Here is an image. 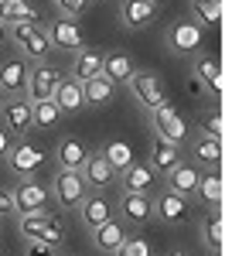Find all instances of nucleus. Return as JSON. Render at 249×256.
I'll return each mask as SVG.
<instances>
[{"instance_id":"6","label":"nucleus","mask_w":249,"mask_h":256,"mask_svg":"<svg viewBox=\"0 0 249 256\" xmlns=\"http://www.w3.org/2000/svg\"><path fill=\"white\" fill-rule=\"evenodd\" d=\"M55 86H58V72L52 68V65L38 62L34 68H28V86H24L28 102H44V99H52Z\"/></svg>"},{"instance_id":"35","label":"nucleus","mask_w":249,"mask_h":256,"mask_svg":"<svg viewBox=\"0 0 249 256\" xmlns=\"http://www.w3.org/2000/svg\"><path fill=\"white\" fill-rule=\"evenodd\" d=\"M52 4L58 7V14H62V18L76 20L78 14H86V7H89L92 0H52Z\"/></svg>"},{"instance_id":"21","label":"nucleus","mask_w":249,"mask_h":256,"mask_svg":"<svg viewBox=\"0 0 249 256\" xmlns=\"http://www.w3.org/2000/svg\"><path fill=\"white\" fill-rule=\"evenodd\" d=\"M102 55L99 48H78L76 58H72V79L76 82H86L92 76H102Z\"/></svg>"},{"instance_id":"32","label":"nucleus","mask_w":249,"mask_h":256,"mask_svg":"<svg viewBox=\"0 0 249 256\" xmlns=\"http://www.w3.org/2000/svg\"><path fill=\"white\" fill-rule=\"evenodd\" d=\"M58 120H62V110H58L52 99L31 102V126H34V130H52Z\"/></svg>"},{"instance_id":"11","label":"nucleus","mask_w":249,"mask_h":256,"mask_svg":"<svg viewBox=\"0 0 249 256\" xmlns=\"http://www.w3.org/2000/svg\"><path fill=\"white\" fill-rule=\"evenodd\" d=\"M48 198H52V192H48L44 184H38V181H24V184L14 188V208H18L20 216H24V212H44Z\"/></svg>"},{"instance_id":"44","label":"nucleus","mask_w":249,"mask_h":256,"mask_svg":"<svg viewBox=\"0 0 249 256\" xmlns=\"http://www.w3.org/2000/svg\"><path fill=\"white\" fill-rule=\"evenodd\" d=\"M0 106H4V92H0Z\"/></svg>"},{"instance_id":"10","label":"nucleus","mask_w":249,"mask_h":256,"mask_svg":"<svg viewBox=\"0 0 249 256\" xmlns=\"http://www.w3.org/2000/svg\"><path fill=\"white\" fill-rule=\"evenodd\" d=\"M44 34H48V41H52V48H68V52L86 48V38H82L78 24H76V20H68V18L52 20V28H44Z\"/></svg>"},{"instance_id":"33","label":"nucleus","mask_w":249,"mask_h":256,"mask_svg":"<svg viewBox=\"0 0 249 256\" xmlns=\"http://www.w3.org/2000/svg\"><path fill=\"white\" fill-rule=\"evenodd\" d=\"M222 236H226V229H222V212H208V216L202 218V239H205V246H208V250H222Z\"/></svg>"},{"instance_id":"9","label":"nucleus","mask_w":249,"mask_h":256,"mask_svg":"<svg viewBox=\"0 0 249 256\" xmlns=\"http://www.w3.org/2000/svg\"><path fill=\"white\" fill-rule=\"evenodd\" d=\"M41 164H44V154H41L38 147H31V144H14L7 150V168L20 178H31Z\"/></svg>"},{"instance_id":"36","label":"nucleus","mask_w":249,"mask_h":256,"mask_svg":"<svg viewBox=\"0 0 249 256\" xmlns=\"http://www.w3.org/2000/svg\"><path fill=\"white\" fill-rule=\"evenodd\" d=\"M116 256H150V242L147 239H140V236H126V242L120 246V253Z\"/></svg>"},{"instance_id":"23","label":"nucleus","mask_w":249,"mask_h":256,"mask_svg":"<svg viewBox=\"0 0 249 256\" xmlns=\"http://www.w3.org/2000/svg\"><path fill=\"white\" fill-rule=\"evenodd\" d=\"M78 212H82V222H86L89 229H96V226H102V222L113 218V202L106 195H86L82 205H78Z\"/></svg>"},{"instance_id":"16","label":"nucleus","mask_w":249,"mask_h":256,"mask_svg":"<svg viewBox=\"0 0 249 256\" xmlns=\"http://www.w3.org/2000/svg\"><path fill=\"white\" fill-rule=\"evenodd\" d=\"M154 184H157V171H154L150 164L134 160V164L123 171V192H130V195H150Z\"/></svg>"},{"instance_id":"38","label":"nucleus","mask_w":249,"mask_h":256,"mask_svg":"<svg viewBox=\"0 0 249 256\" xmlns=\"http://www.w3.org/2000/svg\"><path fill=\"white\" fill-rule=\"evenodd\" d=\"M28 256H58V253L48 242H28Z\"/></svg>"},{"instance_id":"37","label":"nucleus","mask_w":249,"mask_h":256,"mask_svg":"<svg viewBox=\"0 0 249 256\" xmlns=\"http://www.w3.org/2000/svg\"><path fill=\"white\" fill-rule=\"evenodd\" d=\"M202 130H205V137L222 140V113H218V110L205 113V116H202Z\"/></svg>"},{"instance_id":"46","label":"nucleus","mask_w":249,"mask_h":256,"mask_svg":"<svg viewBox=\"0 0 249 256\" xmlns=\"http://www.w3.org/2000/svg\"><path fill=\"white\" fill-rule=\"evenodd\" d=\"M218 4H222V0H218Z\"/></svg>"},{"instance_id":"45","label":"nucleus","mask_w":249,"mask_h":256,"mask_svg":"<svg viewBox=\"0 0 249 256\" xmlns=\"http://www.w3.org/2000/svg\"><path fill=\"white\" fill-rule=\"evenodd\" d=\"M0 256H4V250H0Z\"/></svg>"},{"instance_id":"20","label":"nucleus","mask_w":249,"mask_h":256,"mask_svg":"<svg viewBox=\"0 0 249 256\" xmlns=\"http://www.w3.org/2000/svg\"><path fill=\"white\" fill-rule=\"evenodd\" d=\"M52 102L62 110V116L82 110V106H86V102H82V82H76L72 76H68V79H58L55 92H52Z\"/></svg>"},{"instance_id":"1","label":"nucleus","mask_w":249,"mask_h":256,"mask_svg":"<svg viewBox=\"0 0 249 256\" xmlns=\"http://www.w3.org/2000/svg\"><path fill=\"white\" fill-rule=\"evenodd\" d=\"M7 38L14 41V44H20L24 58H31V62H44L48 52H52V41H48V34H44V28H41L38 20L10 24V28H7Z\"/></svg>"},{"instance_id":"42","label":"nucleus","mask_w":249,"mask_h":256,"mask_svg":"<svg viewBox=\"0 0 249 256\" xmlns=\"http://www.w3.org/2000/svg\"><path fill=\"white\" fill-rule=\"evenodd\" d=\"M168 256H188V253H184V250H171Z\"/></svg>"},{"instance_id":"27","label":"nucleus","mask_w":249,"mask_h":256,"mask_svg":"<svg viewBox=\"0 0 249 256\" xmlns=\"http://www.w3.org/2000/svg\"><path fill=\"white\" fill-rule=\"evenodd\" d=\"M181 164V147H174V144H168V140H160V137H154L150 144V168L154 171H174Z\"/></svg>"},{"instance_id":"41","label":"nucleus","mask_w":249,"mask_h":256,"mask_svg":"<svg viewBox=\"0 0 249 256\" xmlns=\"http://www.w3.org/2000/svg\"><path fill=\"white\" fill-rule=\"evenodd\" d=\"M4 41H7V28L0 24V44H4Z\"/></svg>"},{"instance_id":"29","label":"nucleus","mask_w":249,"mask_h":256,"mask_svg":"<svg viewBox=\"0 0 249 256\" xmlns=\"http://www.w3.org/2000/svg\"><path fill=\"white\" fill-rule=\"evenodd\" d=\"M113 82L106 79V76H92V79L82 82V102H89V106H106L110 99H113Z\"/></svg>"},{"instance_id":"26","label":"nucleus","mask_w":249,"mask_h":256,"mask_svg":"<svg viewBox=\"0 0 249 256\" xmlns=\"http://www.w3.org/2000/svg\"><path fill=\"white\" fill-rule=\"evenodd\" d=\"M134 72H136V65L126 52H110V55H102V76L113 82V86L116 82H126Z\"/></svg>"},{"instance_id":"31","label":"nucleus","mask_w":249,"mask_h":256,"mask_svg":"<svg viewBox=\"0 0 249 256\" xmlns=\"http://www.w3.org/2000/svg\"><path fill=\"white\" fill-rule=\"evenodd\" d=\"M188 7H192L194 20H198L202 28H218V24H222V4H218V0H192Z\"/></svg>"},{"instance_id":"3","label":"nucleus","mask_w":249,"mask_h":256,"mask_svg":"<svg viewBox=\"0 0 249 256\" xmlns=\"http://www.w3.org/2000/svg\"><path fill=\"white\" fill-rule=\"evenodd\" d=\"M150 116H154V130H157L160 140H168V144H174V147H181V144L188 140V120L178 113L174 102H160Z\"/></svg>"},{"instance_id":"40","label":"nucleus","mask_w":249,"mask_h":256,"mask_svg":"<svg viewBox=\"0 0 249 256\" xmlns=\"http://www.w3.org/2000/svg\"><path fill=\"white\" fill-rule=\"evenodd\" d=\"M10 147H14V137L0 126V158H7V150H10Z\"/></svg>"},{"instance_id":"5","label":"nucleus","mask_w":249,"mask_h":256,"mask_svg":"<svg viewBox=\"0 0 249 256\" xmlns=\"http://www.w3.org/2000/svg\"><path fill=\"white\" fill-rule=\"evenodd\" d=\"M130 89H134V96H136V102L144 106V110H157L160 102H168V96H164V86H160V79L154 76V72H134L130 76Z\"/></svg>"},{"instance_id":"7","label":"nucleus","mask_w":249,"mask_h":256,"mask_svg":"<svg viewBox=\"0 0 249 256\" xmlns=\"http://www.w3.org/2000/svg\"><path fill=\"white\" fill-rule=\"evenodd\" d=\"M154 216L160 218L164 226H181V222H188V216H192V202L174 195V192H160V195L154 198Z\"/></svg>"},{"instance_id":"30","label":"nucleus","mask_w":249,"mask_h":256,"mask_svg":"<svg viewBox=\"0 0 249 256\" xmlns=\"http://www.w3.org/2000/svg\"><path fill=\"white\" fill-rule=\"evenodd\" d=\"M198 195L205 198L212 208H218V205H222V195H226V181H222V174H218L215 168H212L208 174L198 178Z\"/></svg>"},{"instance_id":"17","label":"nucleus","mask_w":249,"mask_h":256,"mask_svg":"<svg viewBox=\"0 0 249 256\" xmlns=\"http://www.w3.org/2000/svg\"><path fill=\"white\" fill-rule=\"evenodd\" d=\"M198 178H202V171L194 164L181 160L174 171H168V192H174L181 198H192V195H198Z\"/></svg>"},{"instance_id":"39","label":"nucleus","mask_w":249,"mask_h":256,"mask_svg":"<svg viewBox=\"0 0 249 256\" xmlns=\"http://www.w3.org/2000/svg\"><path fill=\"white\" fill-rule=\"evenodd\" d=\"M4 212H18V208H14V192H4L0 188V216Z\"/></svg>"},{"instance_id":"43","label":"nucleus","mask_w":249,"mask_h":256,"mask_svg":"<svg viewBox=\"0 0 249 256\" xmlns=\"http://www.w3.org/2000/svg\"><path fill=\"white\" fill-rule=\"evenodd\" d=\"M150 4H154V7H157V4H164V0H150Z\"/></svg>"},{"instance_id":"2","label":"nucleus","mask_w":249,"mask_h":256,"mask_svg":"<svg viewBox=\"0 0 249 256\" xmlns=\"http://www.w3.org/2000/svg\"><path fill=\"white\" fill-rule=\"evenodd\" d=\"M18 226H20V232H24V239H31V242L62 246V239H65V226L52 212H24Z\"/></svg>"},{"instance_id":"4","label":"nucleus","mask_w":249,"mask_h":256,"mask_svg":"<svg viewBox=\"0 0 249 256\" xmlns=\"http://www.w3.org/2000/svg\"><path fill=\"white\" fill-rule=\"evenodd\" d=\"M202 41H205V28L198 20H174L168 28V34H164V44L174 55H192V52L202 48Z\"/></svg>"},{"instance_id":"15","label":"nucleus","mask_w":249,"mask_h":256,"mask_svg":"<svg viewBox=\"0 0 249 256\" xmlns=\"http://www.w3.org/2000/svg\"><path fill=\"white\" fill-rule=\"evenodd\" d=\"M0 113H4V123H0V126H4L10 137L31 130V102H28V99H10V102H4Z\"/></svg>"},{"instance_id":"13","label":"nucleus","mask_w":249,"mask_h":256,"mask_svg":"<svg viewBox=\"0 0 249 256\" xmlns=\"http://www.w3.org/2000/svg\"><path fill=\"white\" fill-rule=\"evenodd\" d=\"M123 242H126V226H123V222H116V218H110V222H102V226L92 229V246H96L99 253L116 256Z\"/></svg>"},{"instance_id":"34","label":"nucleus","mask_w":249,"mask_h":256,"mask_svg":"<svg viewBox=\"0 0 249 256\" xmlns=\"http://www.w3.org/2000/svg\"><path fill=\"white\" fill-rule=\"evenodd\" d=\"M194 158L202 160L205 168H215L222 160V140H212V137H202L194 144Z\"/></svg>"},{"instance_id":"19","label":"nucleus","mask_w":249,"mask_h":256,"mask_svg":"<svg viewBox=\"0 0 249 256\" xmlns=\"http://www.w3.org/2000/svg\"><path fill=\"white\" fill-rule=\"evenodd\" d=\"M120 212H123L126 222L144 226V222H150V218H154V198L150 195H130V192H123V198H120Z\"/></svg>"},{"instance_id":"25","label":"nucleus","mask_w":249,"mask_h":256,"mask_svg":"<svg viewBox=\"0 0 249 256\" xmlns=\"http://www.w3.org/2000/svg\"><path fill=\"white\" fill-rule=\"evenodd\" d=\"M20 20H41L38 7L31 0H0V24L10 28V24H20Z\"/></svg>"},{"instance_id":"8","label":"nucleus","mask_w":249,"mask_h":256,"mask_svg":"<svg viewBox=\"0 0 249 256\" xmlns=\"http://www.w3.org/2000/svg\"><path fill=\"white\" fill-rule=\"evenodd\" d=\"M55 198L62 208H78L86 198V181L78 171H58L55 174Z\"/></svg>"},{"instance_id":"14","label":"nucleus","mask_w":249,"mask_h":256,"mask_svg":"<svg viewBox=\"0 0 249 256\" xmlns=\"http://www.w3.org/2000/svg\"><path fill=\"white\" fill-rule=\"evenodd\" d=\"M120 18H123V24L130 31H144V28H150L154 20H157V7H154L150 0H123Z\"/></svg>"},{"instance_id":"12","label":"nucleus","mask_w":249,"mask_h":256,"mask_svg":"<svg viewBox=\"0 0 249 256\" xmlns=\"http://www.w3.org/2000/svg\"><path fill=\"white\" fill-rule=\"evenodd\" d=\"M82 181H86V188H106V184H113L116 171L110 168V160L102 158L99 150H89L86 154V164H82Z\"/></svg>"},{"instance_id":"22","label":"nucleus","mask_w":249,"mask_h":256,"mask_svg":"<svg viewBox=\"0 0 249 256\" xmlns=\"http://www.w3.org/2000/svg\"><path fill=\"white\" fill-rule=\"evenodd\" d=\"M86 144L76 137H62L58 140V150H55V158H58V171H82V164H86Z\"/></svg>"},{"instance_id":"18","label":"nucleus","mask_w":249,"mask_h":256,"mask_svg":"<svg viewBox=\"0 0 249 256\" xmlns=\"http://www.w3.org/2000/svg\"><path fill=\"white\" fill-rule=\"evenodd\" d=\"M24 86H28V58L24 55L20 58H7L0 65V92L18 96V92H24Z\"/></svg>"},{"instance_id":"24","label":"nucleus","mask_w":249,"mask_h":256,"mask_svg":"<svg viewBox=\"0 0 249 256\" xmlns=\"http://www.w3.org/2000/svg\"><path fill=\"white\" fill-rule=\"evenodd\" d=\"M194 79L208 89L212 99L222 96V68H218V62L212 58V55H198L194 58Z\"/></svg>"},{"instance_id":"28","label":"nucleus","mask_w":249,"mask_h":256,"mask_svg":"<svg viewBox=\"0 0 249 256\" xmlns=\"http://www.w3.org/2000/svg\"><path fill=\"white\" fill-rule=\"evenodd\" d=\"M99 154L110 160V168H113L116 174H123V171L134 164V158H136L134 147H130V140H123V137H113L106 147H102V150H99Z\"/></svg>"}]
</instances>
